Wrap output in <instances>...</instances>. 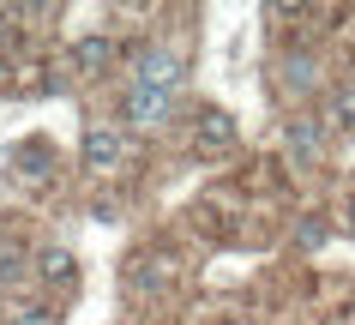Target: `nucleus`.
Returning <instances> with one entry per match:
<instances>
[{"label": "nucleus", "mask_w": 355, "mask_h": 325, "mask_svg": "<svg viewBox=\"0 0 355 325\" xmlns=\"http://www.w3.org/2000/svg\"><path fill=\"white\" fill-rule=\"evenodd\" d=\"M229 145H235L229 115H205V121H199V151H229Z\"/></svg>", "instance_id": "nucleus-6"}, {"label": "nucleus", "mask_w": 355, "mask_h": 325, "mask_svg": "<svg viewBox=\"0 0 355 325\" xmlns=\"http://www.w3.org/2000/svg\"><path fill=\"white\" fill-rule=\"evenodd\" d=\"M67 60H73V73H78V78H96V73L114 60V42H109V37H78Z\"/></svg>", "instance_id": "nucleus-3"}, {"label": "nucleus", "mask_w": 355, "mask_h": 325, "mask_svg": "<svg viewBox=\"0 0 355 325\" xmlns=\"http://www.w3.org/2000/svg\"><path fill=\"white\" fill-rule=\"evenodd\" d=\"M343 229H349V235H355V205H349V211H343Z\"/></svg>", "instance_id": "nucleus-10"}, {"label": "nucleus", "mask_w": 355, "mask_h": 325, "mask_svg": "<svg viewBox=\"0 0 355 325\" xmlns=\"http://www.w3.org/2000/svg\"><path fill=\"white\" fill-rule=\"evenodd\" d=\"M163 109H168V96H163V91H145V85H132V91H127V115L139 121V127H150Z\"/></svg>", "instance_id": "nucleus-4"}, {"label": "nucleus", "mask_w": 355, "mask_h": 325, "mask_svg": "<svg viewBox=\"0 0 355 325\" xmlns=\"http://www.w3.org/2000/svg\"><path fill=\"white\" fill-rule=\"evenodd\" d=\"M289 145L313 157V151H319V127H313V121H307V127H289Z\"/></svg>", "instance_id": "nucleus-9"}, {"label": "nucleus", "mask_w": 355, "mask_h": 325, "mask_svg": "<svg viewBox=\"0 0 355 325\" xmlns=\"http://www.w3.org/2000/svg\"><path fill=\"white\" fill-rule=\"evenodd\" d=\"M121 157H127V139L114 133V127H91V133H85V169L91 175H114Z\"/></svg>", "instance_id": "nucleus-1"}, {"label": "nucleus", "mask_w": 355, "mask_h": 325, "mask_svg": "<svg viewBox=\"0 0 355 325\" xmlns=\"http://www.w3.org/2000/svg\"><path fill=\"white\" fill-rule=\"evenodd\" d=\"M175 78H181V55L175 49H150V55H139V73H132V85H145V91H175Z\"/></svg>", "instance_id": "nucleus-2"}, {"label": "nucleus", "mask_w": 355, "mask_h": 325, "mask_svg": "<svg viewBox=\"0 0 355 325\" xmlns=\"http://www.w3.org/2000/svg\"><path fill=\"white\" fill-rule=\"evenodd\" d=\"M42 283H49V289H67V283H73V277H78V271H73V253H60V247H49V253H42Z\"/></svg>", "instance_id": "nucleus-5"}, {"label": "nucleus", "mask_w": 355, "mask_h": 325, "mask_svg": "<svg viewBox=\"0 0 355 325\" xmlns=\"http://www.w3.org/2000/svg\"><path fill=\"white\" fill-rule=\"evenodd\" d=\"M12 325H60V313H55V307H19Z\"/></svg>", "instance_id": "nucleus-8"}, {"label": "nucleus", "mask_w": 355, "mask_h": 325, "mask_svg": "<svg viewBox=\"0 0 355 325\" xmlns=\"http://www.w3.org/2000/svg\"><path fill=\"white\" fill-rule=\"evenodd\" d=\"M325 121H331V127H355V85H337V91H331Z\"/></svg>", "instance_id": "nucleus-7"}]
</instances>
